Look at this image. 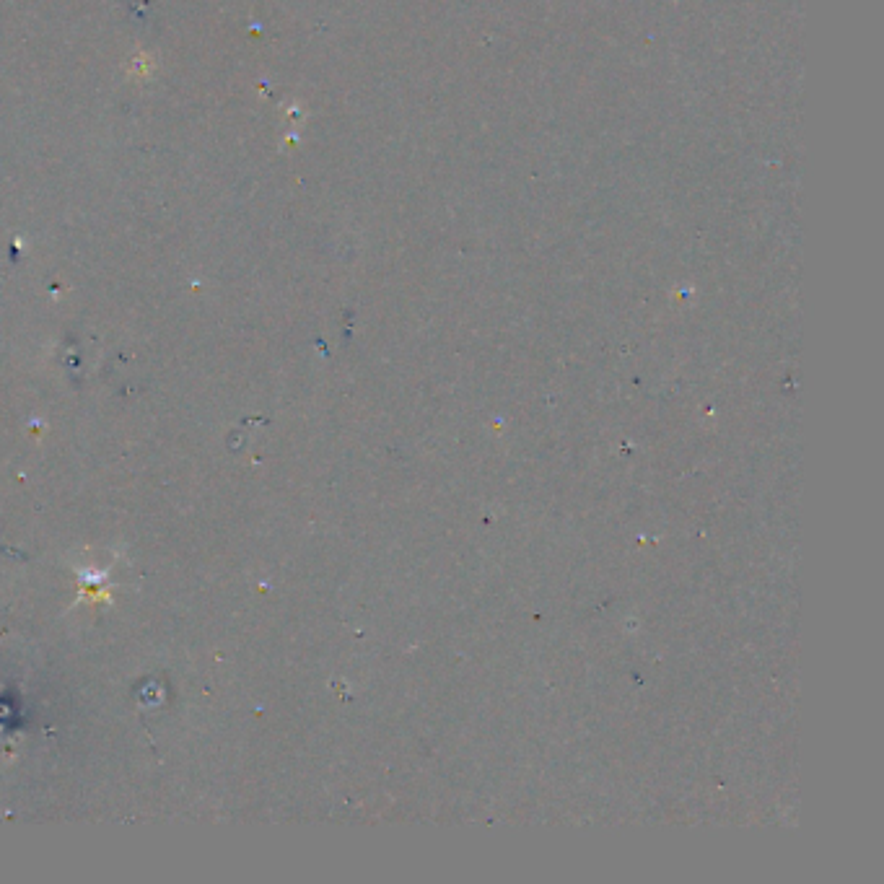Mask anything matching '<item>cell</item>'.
Returning <instances> with one entry per match:
<instances>
[]
</instances>
